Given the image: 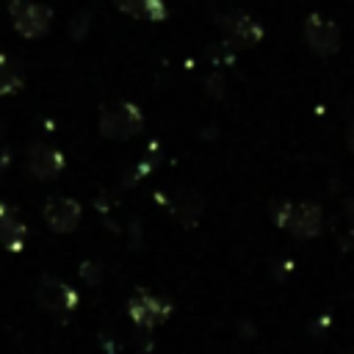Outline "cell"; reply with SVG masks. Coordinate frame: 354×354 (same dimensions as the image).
<instances>
[{
    "instance_id": "1",
    "label": "cell",
    "mask_w": 354,
    "mask_h": 354,
    "mask_svg": "<svg viewBox=\"0 0 354 354\" xmlns=\"http://www.w3.org/2000/svg\"><path fill=\"white\" fill-rule=\"evenodd\" d=\"M274 221L277 227L288 230L296 238H315L321 232V207L313 202H279L274 207Z\"/></svg>"
},
{
    "instance_id": "2",
    "label": "cell",
    "mask_w": 354,
    "mask_h": 354,
    "mask_svg": "<svg viewBox=\"0 0 354 354\" xmlns=\"http://www.w3.org/2000/svg\"><path fill=\"white\" fill-rule=\"evenodd\" d=\"M141 124H144V116L130 102H116V105L105 108L100 116V130L108 138H130L141 130Z\"/></svg>"
},
{
    "instance_id": "3",
    "label": "cell",
    "mask_w": 354,
    "mask_h": 354,
    "mask_svg": "<svg viewBox=\"0 0 354 354\" xmlns=\"http://www.w3.org/2000/svg\"><path fill=\"white\" fill-rule=\"evenodd\" d=\"M304 41L318 55H335L340 50V28L324 14H310L304 19Z\"/></svg>"
},
{
    "instance_id": "4",
    "label": "cell",
    "mask_w": 354,
    "mask_h": 354,
    "mask_svg": "<svg viewBox=\"0 0 354 354\" xmlns=\"http://www.w3.org/2000/svg\"><path fill=\"white\" fill-rule=\"evenodd\" d=\"M44 221L55 232H72L80 224V205L69 196H53L44 205Z\"/></svg>"
},
{
    "instance_id": "5",
    "label": "cell",
    "mask_w": 354,
    "mask_h": 354,
    "mask_svg": "<svg viewBox=\"0 0 354 354\" xmlns=\"http://www.w3.org/2000/svg\"><path fill=\"white\" fill-rule=\"evenodd\" d=\"M221 28H224V36L230 44L235 47H254L260 39H263V28L249 17V14H230L221 19Z\"/></svg>"
},
{
    "instance_id": "6",
    "label": "cell",
    "mask_w": 354,
    "mask_h": 354,
    "mask_svg": "<svg viewBox=\"0 0 354 354\" xmlns=\"http://www.w3.org/2000/svg\"><path fill=\"white\" fill-rule=\"evenodd\" d=\"M39 299H41V304H44L50 313H64V315L72 313L75 304H77L75 290H72L69 285H64L61 279H53V277H47V279L41 282Z\"/></svg>"
},
{
    "instance_id": "7",
    "label": "cell",
    "mask_w": 354,
    "mask_h": 354,
    "mask_svg": "<svg viewBox=\"0 0 354 354\" xmlns=\"http://www.w3.org/2000/svg\"><path fill=\"white\" fill-rule=\"evenodd\" d=\"M130 315L141 326H155V324H160L169 315V304L155 299V296H149V293H141V296H136L130 301Z\"/></svg>"
},
{
    "instance_id": "8",
    "label": "cell",
    "mask_w": 354,
    "mask_h": 354,
    "mask_svg": "<svg viewBox=\"0 0 354 354\" xmlns=\"http://www.w3.org/2000/svg\"><path fill=\"white\" fill-rule=\"evenodd\" d=\"M64 160L55 149H47V147H36L33 155H30V169L39 180H53L58 171H61Z\"/></svg>"
},
{
    "instance_id": "9",
    "label": "cell",
    "mask_w": 354,
    "mask_h": 354,
    "mask_svg": "<svg viewBox=\"0 0 354 354\" xmlns=\"http://www.w3.org/2000/svg\"><path fill=\"white\" fill-rule=\"evenodd\" d=\"M116 6L138 19H163L166 17V6L163 0H116Z\"/></svg>"
},
{
    "instance_id": "10",
    "label": "cell",
    "mask_w": 354,
    "mask_h": 354,
    "mask_svg": "<svg viewBox=\"0 0 354 354\" xmlns=\"http://www.w3.org/2000/svg\"><path fill=\"white\" fill-rule=\"evenodd\" d=\"M346 213H348V216H351V218H354V196H351V199H348V202H346Z\"/></svg>"
},
{
    "instance_id": "11",
    "label": "cell",
    "mask_w": 354,
    "mask_h": 354,
    "mask_svg": "<svg viewBox=\"0 0 354 354\" xmlns=\"http://www.w3.org/2000/svg\"><path fill=\"white\" fill-rule=\"evenodd\" d=\"M348 147H351V152H354V122H351V127H348Z\"/></svg>"
}]
</instances>
